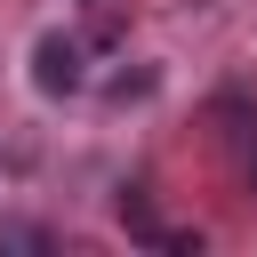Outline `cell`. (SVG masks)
I'll return each mask as SVG.
<instances>
[{"label": "cell", "instance_id": "cell-1", "mask_svg": "<svg viewBox=\"0 0 257 257\" xmlns=\"http://www.w3.org/2000/svg\"><path fill=\"white\" fill-rule=\"evenodd\" d=\"M32 88H40V96H72V88H80V40L48 32V40L32 48Z\"/></svg>", "mask_w": 257, "mask_h": 257}]
</instances>
